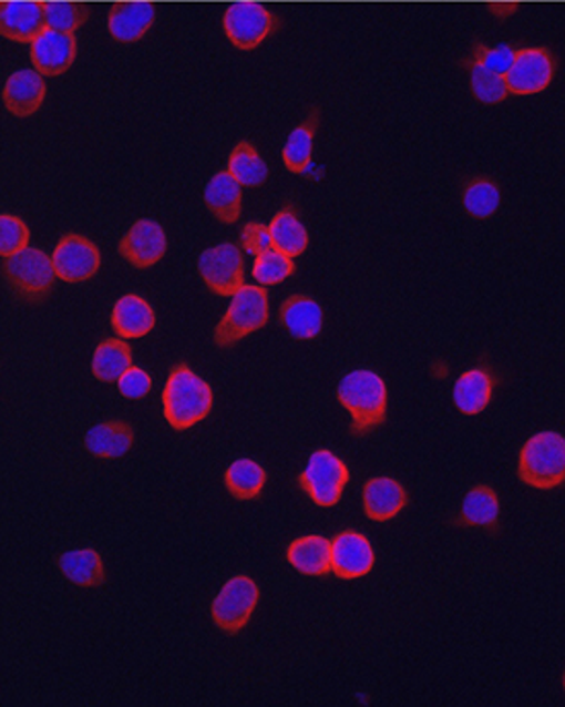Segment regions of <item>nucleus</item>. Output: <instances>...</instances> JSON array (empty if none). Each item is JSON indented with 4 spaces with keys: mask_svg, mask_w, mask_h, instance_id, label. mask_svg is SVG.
I'll return each mask as SVG.
<instances>
[{
    "mask_svg": "<svg viewBox=\"0 0 565 707\" xmlns=\"http://www.w3.org/2000/svg\"><path fill=\"white\" fill-rule=\"evenodd\" d=\"M134 430L127 422L110 420L93 426L85 437L86 451L100 459H120L132 449Z\"/></svg>",
    "mask_w": 565,
    "mask_h": 707,
    "instance_id": "4be33fe9",
    "label": "nucleus"
},
{
    "mask_svg": "<svg viewBox=\"0 0 565 707\" xmlns=\"http://www.w3.org/2000/svg\"><path fill=\"white\" fill-rule=\"evenodd\" d=\"M494 391V381L487 370L473 368L454 382V406L466 416H477L487 408Z\"/></svg>",
    "mask_w": 565,
    "mask_h": 707,
    "instance_id": "5701e85b",
    "label": "nucleus"
},
{
    "mask_svg": "<svg viewBox=\"0 0 565 707\" xmlns=\"http://www.w3.org/2000/svg\"><path fill=\"white\" fill-rule=\"evenodd\" d=\"M280 321L297 340H312L323 329V311L317 300L307 295H295L282 303Z\"/></svg>",
    "mask_w": 565,
    "mask_h": 707,
    "instance_id": "6ab92c4d",
    "label": "nucleus"
},
{
    "mask_svg": "<svg viewBox=\"0 0 565 707\" xmlns=\"http://www.w3.org/2000/svg\"><path fill=\"white\" fill-rule=\"evenodd\" d=\"M45 83L38 71H17L2 89L4 107L17 117H29L42 107Z\"/></svg>",
    "mask_w": 565,
    "mask_h": 707,
    "instance_id": "dca6fc26",
    "label": "nucleus"
},
{
    "mask_svg": "<svg viewBox=\"0 0 565 707\" xmlns=\"http://www.w3.org/2000/svg\"><path fill=\"white\" fill-rule=\"evenodd\" d=\"M156 9L151 2H115L110 9L107 28L117 42L134 43L155 23Z\"/></svg>",
    "mask_w": 565,
    "mask_h": 707,
    "instance_id": "f3484780",
    "label": "nucleus"
},
{
    "mask_svg": "<svg viewBox=\"0 0 565 707\" xmlns=\"http://www.w3.org/2000/svg\"><path fill=\"white\" fill-rule=\"evenodd\" d=\"M348 480L350 471L339 457L329 451H317L311 454L307 469L300 473L298 485L317 506L329 509L338 504Z\"/></svg>",
    "mask_w": 565,
    "mask_h": 707,
    "instance_id": "423d86ee",
    "label": "nucleus"
},
{
    "mask_svg": "<svg viewBox=\"0 0 565 707\" xmlns=\"http://www.w3.org/2000/svg\"><path fill=\"white\" fill-rule=\"evenodd\" d=\"M117 389L126 399H142V397L148 396V391L153 389V379L142 368L130 367L117 379Z\"/></svg>",
    "mask_w": 565,
    "mask_h": 707,
    "instance_id": "e433bc0d",
    "label": "nucleus"
},
{
    "mask_svg": "<svg viewBox=\"0 0 565 707\" xmlns=\"http://www.w3.org/2000/svg\"><path fill=\"white\" fill-rule=\"evenodd\" d=\"M223 25L230 43L239 50H255L278 28V19L259 2H233L226 9Z\"/></svg>",
    "mask_w": 565,
    "mask_h": 707,
    "instance_id": "6e6552de",
    "label": "nucleus"
},
{
    "mask_svg": "<svg viewBox=\"0 0 565 707\" xmlns=\"http://www.w3.org/2000/svg\"><path fill=\"white\" fill-rule=\"evenodd\" d=\"M374 566V552L368 539L356 531H343L331 541V570L338 578L353 581L367 576Z\"/></svg>",
    "mask_w": 565,
    "mask_h": 707,
    "instance_id": "4468645a",
    "label": "nucleus"
},
{
    "mask_svg": "<svg viewBox=\"0 0 565 707\" xmlns=\"http://www.w3.org/2000/svg\"><path fill=\"white\" fill-rule=\"evenodd\" d=\"M288 562L307 576H326L331 570V543L326 537L309 535L290 543Z\"/></svg>",
    "mask_w": 565,
    "mask_h": 707,
    "instance_id": "b1692460",
    "label": "nucleus"
},
{
    "mask_svg": "<svg viewBox=\"0 0 565 707\" xmlns=\"http://www.w3.org/2000/svg\"><path fill=\"white\" fill-rule=\"evenodd\" d=\"M268 293L261 286L243 284L233 295L230 307L214 329V341L220 348H230L233 344L247 338L268 324Z\"/></svg>",
    "mask_w": 565,
    "mask_h": 707,
    "instance_id": "20e7f679",
    "label": "nucleus"
},
{
    "mask_svg": "<svg viewBox=\"0 0 565 707\" xmlns=\"http://www.w3.org/2000/svg\"><path fill=\"white\" fill-rule=\"evenodd\" d=\"M45 28L62 33H74L89 19V7L83 2H43Z\"/></svg>",
    "mask_w": 565,
    "mask_h": 707,
    "instance_id": "72a5a7b5",
    "label": "nucleus"
},
{
    "mask_svg": "<svg viewBox=\"0 0 565 707\" xmlns=\"http://www.w3.org/2000/svg\"><path fill=\"white\" fill-rule=\"evenodd\" d=\"M518 475L526 485L537 490H553L562 485L565 478L564 437L557 432H538L526 440L521 451Z\"/></svg>",
    "mask_w": 565,
    "mask_h": 707,
    "instance_id": "7ed1b4c3",
    "label": "nucleus"
},
{
    "mask_svg": "<svg viewBox=\"0 0 565 707\" xmlns=\"http://www.w3.org/2000/svg\"><path fill=\"white\" fill-rule=\"evenodd\" d=\"M60 572L69 578V581L93 588L105 582V567L100 553L95 550H74L60 555L58 560Z\"/></svg>",
    "mask_w": 565,
    "mask_h": 707,
    "instance_id": "a878e982",
    "label": "nucleus"
},
{
    "mask_svg": "<svg viewBox=\"0 0 565 707\" xmlns=\"http://www.w3.org/2000/svg\"><path fill=\"white\" fill-rule=\"evenodd\" d=\"M319 127V110H312L305 124L295 127L284 144L282 158L290 173H305L311 167L312 142Z\"/></svg>",
    "mask_w": 565,
    "mask_h": 707,
    "instance_id": "bb28decb",
    "label": "nucleus"
},
{
    "mask_svg": "<svg viewBox=\"0 0 565 707\" xmlns=\"http://www.w3.org/2000/svg\"><path fill=\"white\" fill-rule=\"evenodd\" d=\"M54 274L64 283H85L97 274L101 254L95 243L83 235H64L52 254Z\"/></svg>",
    "mask_w": 565,
    "mask_h": 707,
    "instance_id": "9b49d317",
    "label": "nucleus"
},
{
    "mask_svg": "<svg viewBox=\"0 0 565 707\" xmlns=\"http://www.w3.org/2000/svg\"><path fill=\"white\" fill-rule=\"evenodd\" d=\"M225 483L237 500H254L266 485V471L251 459H237L226 469Z\"/></svg>",
    "mask_w": 565,
    "mask_h": 707,
    "instance_id": "c756f323",
    "label": "nucleus"
},
{
    "mask_svg": "<svg viewBox=\"0 0 565 707\" xmlns=\"http://www.w3.org/2000/svg\"><path fill=\"white\" fill-rule=\"evenodd\" d=\"M268 230L269 237H271V247L280 249L282 254L290 255V257L302 254L309 245V233H307L305 225L298 221L292 206H286L276 214L269 223Z\"/></svg>",
    "mask_w": 565,
    "mask_h": 707,
    "instance_id": "393cba45",
    "label": "nucleus"
},
{
    "mask_svg": "<svg viewBox=\"0 0 565 707\" xmlns=\"http://www.w3.org/2000/svg\"><path fill=\"white\" fill-rule=\"evenodd\" d=\"M214 396L210 385L185 365L171 368L170 379L163 391V411L175 430H187L202 422L213 410Z\"/></svg>",
    "mask_w": 565,
    "mask_h": 707,
    "instance_id": "f257e3e1",
    "label": "nucleus"
},
{
    "mask_svg": "<svg viewBox=\"0 0 565 707\" xmlns=\"http://www.w3.org/2000/svg\"><path fill=\"white\" fill-rule=\"evenodd\" d=\"M45 29L43 2H0V35L31 43Z\"/></svg>",
    "mask_w": 565,
    "mask_h": 707,
    "instance_id": "2eb2a0df",
    "label": "nucleus"
},
{
    "mask_svg": "<svg viewBox=\"0 0 565 707\" xmlns=\"http://www.w3.org/2000/svg\"><path fill=\"white\" fill-rule=\"evenodd\" d=\"M257 601L259 588L249 576L230 578L214 598V623L226 634H237L251 619Z\"/></svg>",
    "mask_w": 565,
    "mask_h": 707,
    "instance_id": "0eeeda50",
    "label": "nucleus"
},
{
    "mask_svg": "<svg viewBox=\"0 0 565 707\" xmlns=\"http://www.w3.org/2000/svg\"><path fill=\"white\" fill-rule=\"evenodd\" d=\"M473 57L480 60L481 64L490 71L497 72V74H506L510 66H512V60H514V50L510 45H497V48H485V45H477L475 48V54Z\"/></svg>",
    "mask_w": 565,
    "mask_h": 707,
    "instance_id": "4c0bfd02",
    "label": "nucleus"
},
{
    "mask_svg": "<svg viewBox=\"0 0 565 707\" xmlns=\"http://www.w3.org/2000/svg\"><path fill=\"white\" fill-rule=\"evenodd\" d=\"M555 58L547 48H523L514 52V60L504 74L508 93L535 95L552 85Z\"/></svg>",
    "mask_w": 565,
    "mask_h": 707,
    "instance_id": "9d476101",
    "label": "nucleus"
},
{
    "mask_svg": "<svg viewBox=\"0 0 565 707\" xmlns=\"http://www.w3.org/2000/svg\"><path fill=\"white\" fill-rule=\"evenodd\" d=\"M469 71H471V91L481 103L495 105L508 98V86H506L504 74L485 69L475 57L469 62Z\"/></svg>",
    "mask_w": 565,
    "mask_h": 707,
    "instance_id": "2f4dec72",
    "label": "nucleus"
},
{
    "mask_svg": "<svg viewBox=\"0 0 565 707\" xmlns=\"http://www.w3.org/2000/svg\"><path fill=\"white\" fill-rule=\"evenodd\" d=\"M292 271H295L292 257L282 254L276 247L255 257L254 278L264 286L284 283Z\"/></svg>",
    "mask_w": 565,
    "mask_h": 707,
    "instance_id": "f704fd0d",
    "label": "nucleus"
},
{
    "mask_svg": "<svg viewBox=\"0 0 565 707\" xmlns=\"http://www.w3.org/2000/svg\"><path fill=\"white\" fill-rule=\"evenodd\" d=\"M132 367V348L124 340L101 341L93 354V375L103 382H115Z\"/></svg>",
    "mask_w": 565,
    "mask_h": 707,
    "instance_id": "cd10ccee",
    "label": "nucleus"
},
{
    "mask_svg": "<svg viewBox=\"0 0 565 707\" xmlns=\"http://www.w3.org/2000/svg\"><path fill=\"white\" fill-rule=\"evenodd\" d=\"M2 276L14 293L29 303H42L52 293L56 280L52 259L35 247H25L23 252L7 257Z\"/></svg>",
    "mask_w": 565,
    "mask_h": 707,
    "instance_id": "39448f33",
    "label": "nucleus"
},
{
    "mask_svg": "<svg viewBox=\"0 0 565 707\" xmlns=\"http://www.w3.org/2000/svg\"><path fill=\"white\" fill-rule=\"evenodd\" d=\"M31 62L42 76H60L69 71L76 58V40L74 33H62L56 29L45 28L31 42Z\"/></svg>",
    "mask_w": 565,
    "mask_h": 707,
    "instance_id": "ddd939ff",
    "label": "nucleus"
},
{
    "mask_svg": "<svg viewBox=\"0 0 565 707\" xmlns=\"http://www.w3.org/2000/svg\"><path fill=\"white\" fill-rule=\"evenodd\" d=\"M165 252H167V235L158 223L148 218L134 223L120 240V254L134 268L155 266L156 262L163 259Z\"/></svg>",
    "mask_w": 565,
    "mask_h": 707,
    "instance_id": "f8f14e48",
    "label": "nucleus"
},
{
    "mask_svg": "<svg viewBox=\"0 0 565 707\" xmlns=\"http://www.w3.org/2000/svg\"><path fill=\"white\" fill-rule=\"evenodd\" d=\"M463 204L471 216L490 218L500 206V189L487 177L471 180L463 192Z\"/></svg>",
    "mask_w": 565,
    "mask_h": 707,
    "instance_id": "473e14b6",
    "label": "nucleus"
},
{
    "mask_svg": "<svg viewBox=\"0 0 565 707\" xmlns=\"http://www.w3.org/2000/svg\"><path fill=\"white\" fill-rule=\"evenodd\" d=\"M500 516V502L490 485L473 488L463 500L461 523L471 526H495Z\"/></svg>",
    "mask_w": 565,
    "mask_h": 707,
    "instance_id": "7c9ffc66",
    "label": "nucleus"
},
{
    "mask_svg": "<svg viewBox=\"0 0 565 707\" xmlns=\"http://www.w3.org/2000/svg\"><path fill=\"white\" fill-rule=\"evenodd\" d=\"M408 506V492L391 478H372L364 485V512L370 521L384 523Z\"/></svg>",
    "mask_w": 565,
    "mask_h": 707,
    "instance_id": "a211bd4d",
    "label": "nucleus"
},
{
    "mask_svg": "<svg viewBox=\"0 0 565 707\" xmlns=\"http://www.w3.org/2000/svg\"><path fill=\"white\" fill-rule=\"evenodd\" d=\"M228 173L247 187H259L268 180V165L255 151L254 144L239 142L228 156Z\"/></svg>",
    "mask_w": 565,
    "mask_h": 707,
    "instance_id": "c85d7f7f",
    "label": "nucleus"
},
{
    "mask_svg": "<svg viewBox=\"0 0 565 707\" xmlns=\"http://www.w3.org/2000/svg\"><path fill=\"white\" fill-rule=\"evenodd\" d=\"M198 271L206 286L220 297H233L245 284L243 254L233 243H223L199 255Z\"/></svg>",
    "mask_w": 565,
    "mask_h": 707,
    "instance_id": "1a4fd4ad",
    "label": "nucleus"
},
{
    "mask_svg": "<svg viewBox=\"0 0 565 707\" xmlns=\"http://www.w3.org/2000/svg\"><path fill=\"white\" fill-rule=\"evenodd\" d=\"M339 403L352 413V434L364 437L384 424L387 387L377 372L353 370L338 387Z\"/></svg>",
    "mask_w": 565,
    "mask_h": 707,
    "instance_id": "f03ea898",
    "label": "nucleus"
},
{
    "mask_svg": "<svg viewBox=\"0 0 565 707\" xmlns=\"http://www.w3.org/2000/svg\"><path fill=\"white\" fill-rule=\"evenodd\" d=\"M29 228L13 214H0V257H11L28 247Z\"/></svg>",
    "mask_w": 565,
    "mask_h": 707,
    "instance_id": "c9c22d12",
    "label": "nucleus"
},
{
    "mask_svg": "<svg viewBox=\"0 0 565 707\" xmlns=\"http://www.w3.org/2000/svg\"><path fill=\"white\" fill-rule=\"evenodd\" d=\"M204 202L220 223L233 225L239 221L243 208V185L228 171H220L206 185Z\"/></svg>",
    "mask_w": 565,
    "mask_h": 707,
    "instance_id": "aec40b11",
    "label": "nucleus"
},
{
    "mask_svg": "<svg viewBox=\"0 0 565 707\" xmlns=\"http://www.w3.org/2000/svg\"><path fill=\"white\" fill-rule=\"evenodd\" d=\"M240 247H243V252L255 255V257L271 249L268 227L259 225V223H247L240 233Z\"/></svg>",
    "mask_w": 565,
    "mask_h": 707,
    "instance_id": "58836bf2",
    "label": "nucleus"
},
{
    "mask_svg": "<svg viewBox=\"0 0 565 707\" xmlns=\"http://www.w3.org/2000/svg\"><path fill=\"white\" fill-rule=\"evenodd\" d=\"M112 327L124 340L142 338L155 327V311L138 295H126L113 307Z\"/></svg>",
    "mask_w": 565,
    "mask_h": 707,
    "instance_id": "412c9836",
    "label": "nucleus"
}]
</instances>
